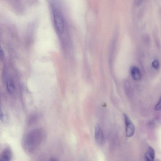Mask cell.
Returning <instances> with one entry per match:
<instances>
[{
	"label": "cell",
	"instance_id": "8",
	"mask_svg": "<svg viewBox=\"0 0 161 161\" xmlns=\"http://www.w3.org/2000/svg\"><path fill=\"white\" fill-rule=\"evenodd\" d=\"M6 85L7 89L10 93L12 94L15 91V87L13 80L10 78L6 80Z\"/></svg>",
	"mask_w": 161,
	"mask_h": 161
},
{
	"label": "cell",
	"instance_id": "12",
	"mask_svg": "<svg viewBox=\"0 0 161 161\" xmlns=\"http://www.w3.org/2000/svg\"><path fill=\"white\" fill-rule=\"evenodd\" d=\"M4 57V51L2 49L0 46V59H3Z\"/></svg>",
	"mask_w": 161,
	"mask_h": 161
},
{
	"label": "cell",
	"instance_id": "11",
	"mask_svg": "<svg viewBox=\"0 0 161 161\" xmlns=\"http://www.w3.org/2000/svg\"><path fill=\"white\" fill-rule=\"evenodd\" d=\"M155 109L156 111H159L161 109V98L158 101V102L156 105Z\"/></svg>",
	"mask_w": 161,
	"mask_h": 161
},
{
	"label": "cell",
	"instance_id": "14",
	"mask_svg": "<svg viewBox=\"0 0 161 161\" xmlns=\"http://www.w3.org/2000/svg\"><path fill=\"white\" fill-rule=\"evenodd\" d=\"M142 1H136V3L137 5H139L141 3Z\"/></svg>",
	"mask_w": 161,
	"mask_h": 161
},
{
	"label": "cell",
	"instance_id": "13",
	"mask_svg": "<svg viewBox=\"0 0 161 161\" xmlns=\"http://www.w3.org/2000/svg\"><path fill=\"white\" fill-rule=\"evenodd\" d=\"M49 161H58V160L56 158L53 157L51 158Z\"/></svg>",
	"mask_w": 161,
	"mask_h": 161
},
{
	"label": "cell",
	"instance_id": "1",
	"mask_svg": "<svg viewBox=\"0 0 161 161\" xmlns=\"http://www.w3.org/2000/svg\"><path fill=\"white\" fill-rule=\"evenodd\" d=\"M46 133L42 128L34 130L29 133L23 141V146L28 153L34 152L46 137Z\"/></svg>",
	"mask_w": 161,
	"mask_h": 161
},
{
	"label": "cell",
	"instance_id": "9",
	"mask_svg": "<svg viewBox=\"0 0 161 161\" xmlns=\"http://www.w3.org/2000/svg\"><path fill=\"white\" fill-rule=\"evenodd\" d=\"M0 119L3 123H6L7 122V118L4 115L1 109H0Z\"/></svg>",
	"mask_w": 161,
	"mask_h": 161
},
{
	"label": "cell",
	"instance_id": "5",
	"mask_svg": "<svg viewBox=\"0 0 161 161\" xmlns=\"http://www.w3.org/2000/svg\"><path fill=\"white\" fill-rule=\"evenodd\" d=\"M13 157V153L9 146L5 148L0 154V161H11Z\"/></svg>",
	"mask_w": 161,
	"mask_h": 161
},
{
	"label": "cell",
	"instance_id": "10",
	"mask_svg": "<svg viewBox=\"0 0 161 161\" xmlns=\"http://www.w3.org/2000/svg\"><path fill=\"white\" fill-rule=\"evenodd\" d=\"M153 67L156 69H158L159 67V63L157 59H154L152 63Z\"/></svg>",
	"mask_w": 161,
	"mask_h": 161
},
{
	"label": "cell",
	"instance_id": "4",
	"mask_svg": "<svg viewBox=\"0 0 161 161\" xmlns=\"http://www.w3.org/2000/svg\"><path fill=\"white\" fill-rule=\"evenodd\" d=\"M95 137L97 143L99 145H102L104 141L103 133L101 127L98 124H97L95 127Z\"/></svg>",
	"mask_w": 161,
	"mask_h": 161
},
{
	"label": "cell",
	"instance_id": "2",
	"mask_svg": "<svg viewBox=\"0 0 161 161\" xmlns=\"http://www.w3.org/2000/svg\"><path fill=\"white\" fill-rule=\"evenodd\" d=\"M53 12L56 30L59 33L62 34L64 31V23L63 18L61 14L54 8L53 9Z\"/></svg>",
	"mask_w": 161,
	"mask_h": 161
},
{
	"label": "cell",
	"instance_id": "3",
	"mask_svg": "<svg viewBox=\"0 0 161 161\" xmlns=\"http://www.w3.org/2000/svg\"><path fill=\"white\" fill-rule=\"evenodd\" d=\"M125 123L126 126V134L127 137H132L135 133V128L128 115L126 113L124 114Z\"/></svg>",
	"mask_w": 161,
	"mask_h": 161
},
{
	"label": "cell",
	"instance_id": "6",
	"mask_svg": "<svg viewBox=\"0 0 161 161\" xmlns=\"http://www.w3.org/2000/svg\"><path fill=\"white\" fill-rule=\"evenodd\" d=\"M131 73L133 79L136 81H139L142 79V75L139 68L136 67H132L131 69Z\"/></svg>",
	"mask_w": 161,
	"mask_h": 161
},
{
	"label": "cell",
	"instance_id": "7",
	"mask_svg": "<svg viewBox=\"0 0 161 161\" xmlns=\"http://www.w3.org/2000/svg\"><path fill=\"white\" fill-rule=\"evenodd\" d=\"M155 156L154 150L151 147H149L145 154V161H154Z\"/></svg>",
	"mask_w": 161,
	"mask_h": 161
}]
</instances>
